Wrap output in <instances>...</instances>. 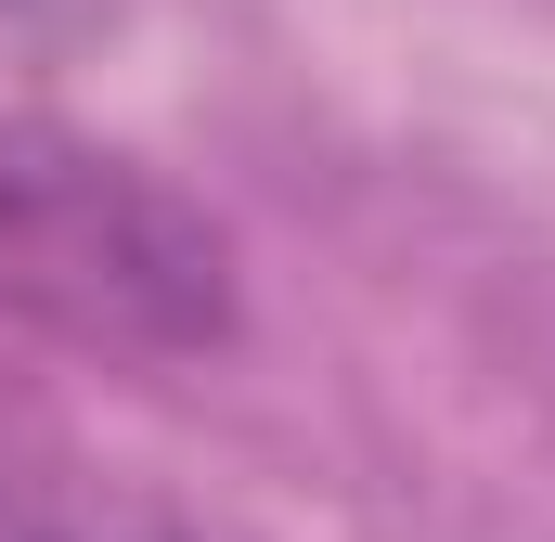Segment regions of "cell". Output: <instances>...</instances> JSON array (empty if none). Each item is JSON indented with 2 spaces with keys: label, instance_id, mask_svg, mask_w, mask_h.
Here are the masks:
<instances>
[{
  "label": "cell",
  "instance_id": "obj_1",
  "mask_svg": "<svg viewBox=\"0 0 555 542\" xmlns=\"http://www.w3.org/2000/svg\"><path fill=\"white\" fill-rule=\"evenodd\" d=\"M0 310L91 362H207L246 323V271L130 142L0 91Z\"/></svg>",
  "mask_w": 555,
  "mask_h": 542
},
{
  "label": "cell",
  "instance_id": "obj_2",
  "mask_svg": "<svg viewBox=\"0 0 555 542\" xmlns=\"http://www.w3.org/2000/svg\"><path fill=\"white\" fill-rule=\"evenodd\" d=\"M0 542H194L130 465H104L78 426L0 388Z\"/></svg>",
  "mask_w": 555,
  "mask_h": 542
}]
</instances>
